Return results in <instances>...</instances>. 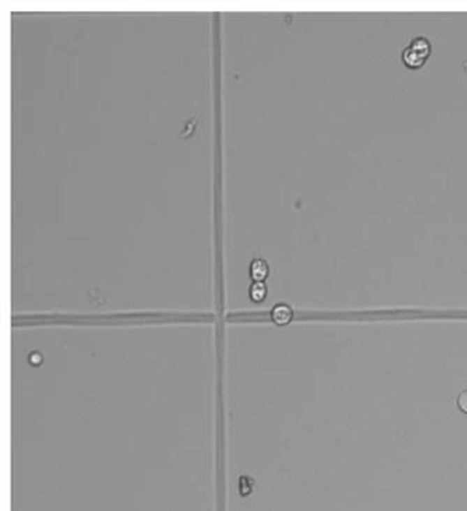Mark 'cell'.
<instances>
[{"mask_svg":"<svg viewBox=\"0 0 467 511\" xmlns=\"http://www.w3.org/2000/svg\"><path fill=\"white\" fill-rule=\"evenodd\" d=\"M414 52H417L421 58H424L425 61L429 58V55L432 54V45L429 43L428 38L425 37H417L411 41V44L408 45Z\"/></svg>","mask_w":467,"mask_h":511,"instance_id":"obj_1","label":"cell"},{"mask_svg":"<svg viewBox=\"0 0 467 511\" xmlns=\"http://www.w3.org/2000/svg\"><path fill=\"white\" fill-rule=\"evenodd\" d=\"M401 59L404 62V65L410 69H420L421 66H424L425 59L421 58L417 52H414L410 47H407L403 54H401Z\"/></svg>","mask_w":467,"mask_h":511,"instance_id":"obj_2","label":"cell"},{"mask_svg":"<svg viewBox=\"0 0 467 511\" xmlns=\"http://www.w3.org/2000/svg\"><path fill=\"white\" fill-rule=\"evenodd\" d=\"M268 274V266L264 260H255L253 262L251 265V277L257 281V283H261Z\"/></svg>","mask_w":467,"mask_h":511,"instance_id":"obj_3","label":"cell"},{"mask_svg":"<svg viewBox=\"0 0 467 511\" xmlns=\"http://www.w3.org/2000/svg\"><path fill=\"white\" fill-rule=\"evenodd\" d=\"M272 316H274V320L279 325H283V323H288L292 318V311L289 306L286 305H278L274 312H272Z\"/></svg>","mask_w":467,"mask_h":511,"instance_id":"obj_4","label":"cell"},{"mask_svg":"<svg viewBox=\"0 0 467 511\" xmlns=\"http://www.w3.org/2000/svg\"><path fill=\"white\" fill-rule=\"evenodd\" d=\"M265 294H267V288L262 283H255L250 290V295H251L253 301H255V302L262 301L265 298Z\"/></svg>","mask_w":467,"mask_h":511,"instance_id":"obj_5","label":"cell"},{"mask_svg":"<svg viewBox=\"0 0 467 511\" xmlns=\"http://www.w3.org/2000/svg\"><path fill=\"white\" fill-rule=\"evenodd\" d=\"M457 406L463 413H467V391L461 392L457 398Z\"/></svg>","mask_w":467,"mask_h":511,"instance_id":"obj_6","label":"cell"}]
</instances>
